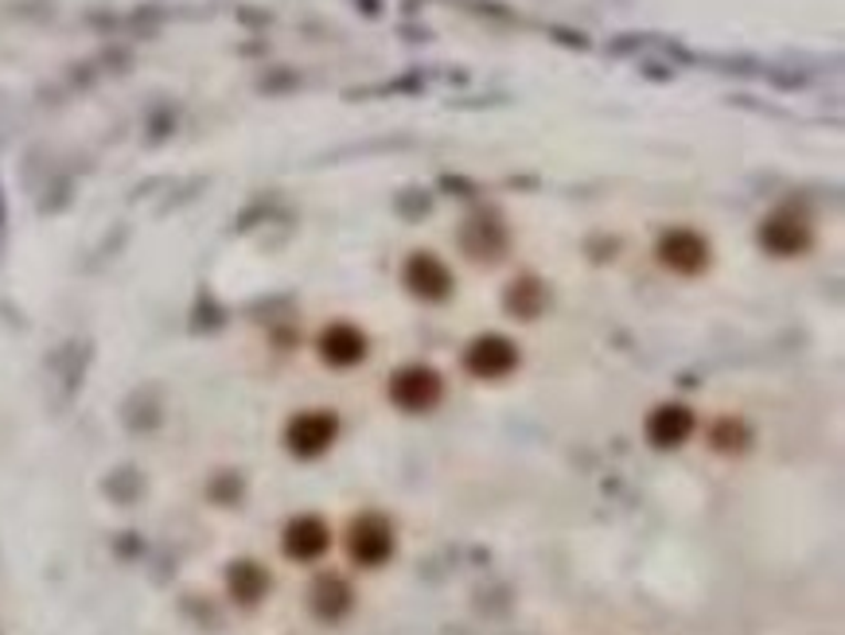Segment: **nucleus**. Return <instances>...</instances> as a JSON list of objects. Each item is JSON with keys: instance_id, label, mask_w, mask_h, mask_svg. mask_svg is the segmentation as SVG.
Returning <instances> with one entry per match:
<instances>
[{"instance_id": "nucleus-1", "label": "nucleus", "mask_w": 845, "mask_h": 635, "mask_svg": "<svg viewBox=\"0 0 845 635\" xmlns=\"http://www.w3.org/2000/svg\"><path fill=\"white\" fill-rule=\"evenodd\" d=\"M324 530L316 527V522H304V527H296L293 530V542H288V550L293 553H316V550H324Z\"/></svg>"}]
</instances>
